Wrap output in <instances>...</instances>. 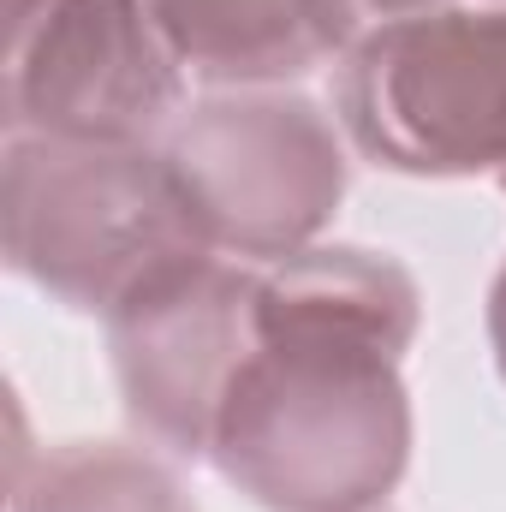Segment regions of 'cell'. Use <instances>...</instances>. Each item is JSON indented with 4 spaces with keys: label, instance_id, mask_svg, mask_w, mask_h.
<instances>
[{
    "label": "cell",
    "instance_id": "9c48e42d",
    "mask_svg": "<svg viewBox=\"0 0 506 512\" xmlns=\"http://www.w3.org/2000/svg\"><path fill=\"white\" fill-rule=\"evenodd\" d=\"M489 346H495V370L506 382V262L495 274V286H489Z\"/></svg>",
    "mask_w": 506,
    "mask_h": 512
},
{
    "label": "cell",
    "instance_id": "5b68a950",
    "mask_svg": "<svg viewBox=\"0 0 506 512\" xmlns=\"http://www.w3.org/2000/svg\"><path fill=\"white\" fill-rule=\"evenodd\" d=\"M185 78L149 0H42L6 24V137L161 143Z\"/></svg>",
    "mask_w": 506,
    "mask_h": 512
},
{
    "label": "cell",
    "instance_id": "8fae6325",
    "mask_svg": "<svg viewBox=\"0 0 506 512\" xmlns=\"http://www.w3.org/2000/svg\"><path fill=\"white\" fill-rule=\"evenodd\" d=\"M495 185H501V191H506V173H501V179H495Z\"/></svg>",
    "mask_w": 506,
    "mask_h": 512
},
{
    "label": "cell",
    "instance_id": "7a4b0ae2",
    "mask_svg": "<svg viewBox=\"0 0 506 512\" xmlns=\"http://www.w3.org/2000/svg\"><path fill=\"white\" fill-rule=\"evenodd\" d=\"M0 227L18 280L102 322L173 268L215 256L161 143L6 137Z\"/></svg>",
    "mask_w": 506,
    "mask_h": 512
},
{
    "label": "cell",
    "instance_id": "8992f818",
    "mask_svg": "<svg viewBox=\"0 0 506 512\" xmlns=\"http://www.w3.org/2000/svg\"><path fill=\"white\" fill-rule=\"evenodd\" d=\"M256 262L203 256L108 316L126 417L167 459H209L221 399L256 340Z\"/></svg>",
    "mask_w": 506,
    "mask_h": 512
},
{
    "label": "cell",
    "instance_id": "ba28073f",
    "mask_svg": "<svg viewBox=\"0 0 506 512\" xmlns=\"http://www.w3.org/2000/svg\"><path fill=\"white\" fill-rule=\"evenodd\" d=\"M12 512H197V501L149 447L66 441L12 483Z\"/></svg>",
    "mask_w": 506,
    "mask_h": 512
},
{
    "label": "cell",
    "instance_id": "6da1fadb",
    "mask_svg": "<svg viewBox=\"0 0 506 512\" xmlns=\"http://www.w3.org/2000/svg\"><path fill=\"white\" fill-rule=\"evenodd\" d=\"M256 340L209 459L262 512H381L411 465L405 352L423 298L405 262L310 245L256 268Z\"/></svg>",
    "mask_w": 506,
    "mask_h": 512
},
{
    "label": "cell",
    "instance_id": "3957f363",
    "mask_svg": "<svg viewBox=\"0 0 506 512\" xmlns=\"http://www.w3.org/2000/svg\"><path fill=\"white\" fill-rule=\"evenodd\" d=\"M334 120L405 179L506 173V6L447 0L387 18L340 54Z\"/></svg>",
    "mask_w": 506,
    "mask_h": 512
},
{
    "label": "cell",
    "instance_id": "30bf717a",
    "mask_svg": "<svg viewBox=\"0 0 506 512\" xmlns=\"http://www.w3.org/2000/svg\"><path fill=\"white\" fill-rule=\"evenodd\" d=\"M429 6H447V0H429ZM489 6H506V0H489Z\"/></svg>",
    "mask_w": 506,
    "mask_h": 512
},
{
    "label": "cell",
    "instance_id": "277c9868",
    "mask_svg": "<svg viewBox=\"0 0 506 512\" xmlns=\"http://www.w3.org/2000/svg\"><path fill=\"white\" fill-rule=\"evenodd\" d=\"M203 239L233 262L310 251L346 203V131L292 84L209 90L161 137Z\"/></svg>",
    "mask_w": 506,
    "mask_h": 512
},
{
    "label": "cell",
    "instance_id": "52a82bcc",
    "mask_svg": "<svg viewBox=\"0 0 506 512\" xmlns=\"http://www.w3.org/2000/svg\"><path fill=\"white\" fill-rule=\"evenodd\" d=\"M429 0H149L179 66L209 90L298 84L387 18Z\"/></svg>",
    "mask_w": 506,
    "mask_h": 512
}]
</instances>
